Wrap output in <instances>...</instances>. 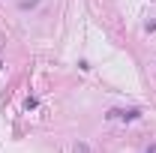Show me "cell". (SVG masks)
<instances>
[{"label": "cell", "mask_w": 156, "mask_h": 153, "mask_svg": "<svg viewBox=\"0 0 156 153\" xmlns=\"http://www.w3.org/2000/svg\"><path fill=\"white\" fill-rule=\"evenodd\" d=\"M138 114H141L138 108H114V111H111L108 117H117V120H135Z\"/></svg>", "instance_id": "1"}, {"label": "cell", "mask_w": 156, "mask_h": 153, "mask_svg": "<svg viewBox=\"0 0 156 153\" xmlns=\"http://www.w3.org/2000/svg\"><path fill=\"white\" fill-rule=\"evenodd\" d=\"M147 153H156V144H153V147H150V150H147Z\"/></svg>", "instance_id": "2"}]
</instances>
